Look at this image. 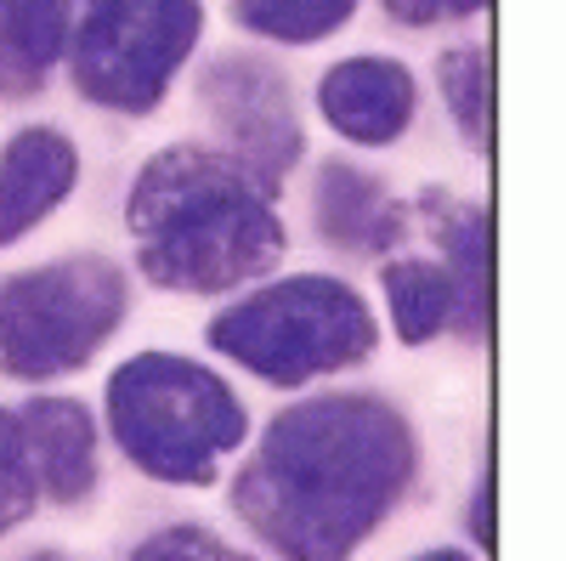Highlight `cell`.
<instances>
[{"label": "cell", "mask_w": 566, "mask_h": 561, "mask_svg": "<svg viewBox=\"0 0 566 561\" xmlns=\"http://www.w3.org/2000/svg\"><path fill=\"white\" fill-rule=\"evenodd\" d=\"M419 471L413 426L386 397H312L283 408L232 482V510L283 561H346Z\"/></svg>", "instance_id": "1"}, {"label": "cell", "mask_w": 566, "mask_h": 561, "mask_svg": "<svg viewBox=\"0 0 566 561\" xmlns=\"http://www.w3.org/2000/svg\"><path fill=\"white\" fill-rule=\"evenodd\" d=\"M266 187L244 159L216 148H165L142 165L130 187L136 261L159 290L216 295L272 272L290 250Z\"/></svg>", "instance_id": "2"}, {"label": "cell", "mask_w": 566, "mask_h": 561, "mask_svg": "<svg viewBox=\"0 0 566 561\" xmlns=\"http://www.w3.org/2000/svg\"><path fill=\"white\" fill-rule=\"evenodd\" d=\"M108 432L136 471L205 488L244 443L250 419L216 368L176 352H142L108 381Z\"/></svg>", "instance_id": "3"}, {"label": "cell", "mask_w": 566, "mask_h": 561, "mask_svg": "<svg viewBox=\"0 0 566 561\" xmlns=\"http://www.w3.org/2000/svg\"><path fill=\"white\" fill-rule=\"evenodd\" d=\"M374 312L340 278H277L210 323V346L272 386H306L317 374L374 357Z\"/></svg>", "instance_id": "4"}, {"label": "cell", "mask_w": 566, "mask_h": 561, "mask_svg": "<svg viewBox=\"0 0 566 561\" xmlns=\"http://www.w3.org/2000/svg\"><path fill=\"white\" fill-rule=\"evenodd\" d=\"M125 323V278L103 256H69L0 278V374L57 381L85 368Z\"/></svg>", "instance_id": "5"}, {"label": "cell", "mask_w": 566, "mask_h": 561, "mask_svg": "<svg viewBox=\"0 0 566 561\" xmlns=\"http://www.w3.org/2000/svg\"><path fill=\"white\" fill-rule=\"evenodd\" d=\"M199 29V0H80V29L69 34L74 85L103 108L148 114L193 58Z\"/></svg>", "instance_id": "6"}, {"label": "cell", "mask_w": 566, "mask_h": 561, "mask_svg": "<svg viewBox=\"0 0 566 561\" xmlns=\"http://www.w3.org/2000/svg\"><path fill=\"white\" fill-rule=\"evenodd\" d=\"M199 97H205L216 131L232 143V159H244L266 187H277L283 170L301 159V120H295L283 74L261 58L227 52L205 69Z\"/></svg>", "instance_id": "7"}, {"label": "cell", "mask_w": 566, "mask_h": 561, "mask_svg": "<svg viewBox=\"0 0 566 561\" xmlns=\"http://www.w3.org/2000/svg\"><path fill=\"white\" fill-rule=\"evenodd\" d=\"M317 108L340 136L363 148H386L413 125L419 85L391 58H346L317 80Z\"/></svg>", "instance_id": "8"}, {"label": "cell", "mask_w": 566, "mask_h": 561, "mask_svg": "<svg viewBox=\"0 0 566 561\" xmlns=\"http://www.w3.org/2000/svg\"><path fill=\"white\" fill-rule=\"evenodd\" d=\"M80 181V154L63 131L29 125L0 154V250L52 216Z\"/></svg>", "instance_id": "9"}, {"label": "cell", "mask_w": 566, "mask_h": 561, "mask_svg": "<svg viewBox=\"0 0 566 561\" xmlns=\"http://www.w3.org/2000/svg\"><path fill=\"white\" fill-rule=\"evenodd\" d=\"M23 443L34 459L40 494H52L57 505H80L97 488V419L74 397H34L23 414Z\"/></svg>", "instance_id": "10"}, {"label": "cell", "mask_w": 566, "mask_h": 561, "mask_svg": "<svg viewBox=\"0 0 566 561\" xmlns=\"http://www.w3.org/2000/svg\"><path fill=\"white\" fill-rule=\"evenodd\" d=\"M312 205H317V232L335 250H352V256L391 250L408 232V210L386 194V181H374L368 170L340 165V159H328L317 170Z\"/></svg>", "instance_id": "11"}, {"label": "cell", "mask_w": 566, "mask_h": 561, "mask_svg": "<svg viewBox=\"0 0 566 561\" xmlns=\"http://www.w3.org/2000/svg\"><path fill=\"white\" fill-rule=\"evenodd\" d=\"M424 216L442 239V267L459 284V335L482 341L493 330V227L482 205H459L448 194H424Z\"/></svg>", "instance_id": "12"}, {"label": "cell", "mask_w": 566, "mask_h": 561, "mask_svg": "<svg viewBox=\"0 0 566 561\" xmlns=\"http://www.w3.org/2000/svg\"><path fill=\"white\" fill-rule=\"evenodd\" d=\"M69 52V0H0V97H34Z\"/></svg>", "instance_id": "13"}, {"label": "cell", "mask_w": 566, "mask_h": 561, "mask_svg": "<svg viewBox=\"0 0 566 561\" xmlns=\"http://www.w3.org/2000/svg\"><path fill=\"white\" fill-rule=\"evenodd\" d=\"M386 301L397 318L402 346H424L448 330H459V284L442 261H386Z\"/></svg>", "instance_id": "14"}, {"label": "cell", "mask_w": 566, "mask_h": 561, "mask_svg": "<svg viewBox=\"0 0 566 561\" xmlns=\"http://www.w3.org/2000/svg\"><path fill=\"white\" fill-rule=\"evenodd\" d=\"M442 74V97L453 108L459 136H470V148L488 154L493 148V52L488 45H453L437 63Z\"/></svg>", "instance_id": "15"}, {"label": "cell", "mask_w": 566, "mask_h": 561, "mask_svg": "<svg viewBox=\"0 0 566 561\" xmlns=\"http://www.w3.org/2000/svg\"><path fill=\"white\" fill-rule=\"evenodd\" d=\"M352 7L357 0H232V23L283 45H312L335 34L352 18Z\"/></svg>", "instance_id": "16"}, {"label": "cell", "mask_w": 566, "mask_h": 561, "mask_svg": "<svg viewBox=\"0 0 566 561\" xmlns=\"http://www.w3.org/2000/svg\"><path fill=\"white\" fill-rule=\"evenodd\" d=\"M34 505H40V477H34L23 426H18V414L0 408V533H12L18 522H29Z\"/></svg>", "instance_id": "17"}, {"label": "cell", "mask_w": 566, "mask_h": 561, "mask_svg": "<svg viewBox=\"0 0 566 561\" xmlns=\"http://www.w3.org/2000/svg\"><path fill=\"white\" fill-rule=\"evenodd\" d=\"M130 561H250V555L216 539L210 528H165L148 544H136Z\"/></svg>", "instance_id": "18"}, {"label": "cell", "mask_w": 566, "mask_h": 561, "mask_svg": "<svg viewBox=\"0 0 566 561\" xmlns=\"http://www.w3.org/2000/svg\"><path fill=\"white\" fill-rule=\"evenodd\" d=\"M380 7L397 18V23H453V18H470V12H482L488 0H380Z\"/></svg>", "instance_id": "19"}, {"label": "cell", "mask_w": 566, "mask_h": 561, "mask_svg": "<svg viewBox=\"0 0 566 561\" xmlns=\"http://www.w3.org/2000/svg\"><path fill=\"white\" fill-rule=\"evenodd\" d=\"M470 539L482 550H493V471H482L476 499H470Z\"/></svg>", "instance_id": "20"}, {"label": "cell", "mask_w": 566, "mask_h": 561, "mask_svg": "<svg viewBox=\"0 0 566 561\" xmlns=\"http://www.w3.org/2000/svg\"><path fill=\"white\" fill-rule=\"evenodd\" d=\"M413 561H470L464 550H424V555H413Z\"/></svg>", "instance_id": "21"}]
</instances>
